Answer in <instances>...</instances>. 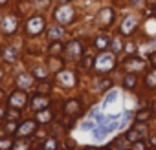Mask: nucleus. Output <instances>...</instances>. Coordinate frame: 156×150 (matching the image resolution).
I'll return each mask as SVG.
<instances>
[{"label": "nucleus", "instance_id": "obj_1", "mask_svg": "<svg viewBox=\"0 0 156 150\" xmlns=\"http://www.w3.org/2000/svg\"><path fill=\"white\" fill-rule=\"evenodd\" d=\"M116 66V57L114 53H101L98 59H94V68L99 73H107Z\"/></svg>", "mask_w": 156, "mask_h": 150}, {"label": "nucleus", "instance_id": "obj_2", "mask_svg": "<svg viewBox=\"0 0 156 150\" xmlns=\"http://www.w3.org/2000/svg\"><path fill=\"white\" fill-rule=\"evenodd\" d=\"M118 126V121H116V117H110V119H105L101 124H98L96 128H94V137L96 139H103L107 134H110L114 128Z\"/></svg>", "mask_w": 156, "mask_h": 150}, {"label": "nucleus", "instance_id": "obj_3", "mask_svg": "<svg viewBox=\"0 0 156 150\" xmlns=\"http://www.w3.org/2000/svg\"><path fill=\"white\" fill-rule=\"evenodd\" d=\"M53 17H55V20H57L59 24H70V22L73 20V8L68 6V4H62L61 8L55 9Z\"/></svg>", "mask_w": 156, "mask_h": 150}, {"label": "nucleus", "instance_id": "obj_4", "mask_svg": "<svg viewBox=\"0 0 156 150\" xmlns=\"http://www.w3.org/2000/svg\"><path fill=\"white\" fill-rule=\"evenodd\" d=\"M64 53H66V57H68L70 60H79V59L83 57V44L77 42V40H72V42L66 46Z\"/></svg>", "mask_w": 156, "mask_h": 150}, {"label": "nucleus", "instance_id": "obj_5", "mask_svg": "<svg viewBox=\"0 0 156 150\" xmlns=\"http://www.w3.org/2000/svg\"><path fill=\"white\" fill-rule=\"evenodd\" d=\"M28 103V97H26V92H20V90H15L11 95H9V106L15 108V110H20L24 108Z\"/></svg>", "mask_w": 156, "mask_h": 150}, {"label": "nucleus", "instance_id": "obj_6", "mask_svg": "<svg viewBox=\"0 0 156 150\" xmlns=\"http://www.w3.org/2000/svg\"><path fill=\"white\" fill-rule=\"evenodd\" d=\"M96 22H98V26H101V28H108V26L114 22V11H112L110 8H105V9H101V11L98 13V19H96Z\"/></svg>", "mask_w": 156, "mask_h": 150}, {"label": "nucleus", "instance_id": "obj_7", "mask_svg": "<svg viewBox=\"0 0 156 150\" xmlns=\"http://www.w3.org/2000/svg\"><path fill=\"white\" fill-rule=\"evenodd\" d=\"M26 29H28L30 35H37V33H41V31L44 29V19L39 17V15H37V17H31V19L28 20Z\"/></svg>", "mask_w": 156, "mask_h": 150}, {"label": "nucleus", "instance_id": "obj_8", "mask_svg": "<svg viewBox=\"0 0 156 150\" xmlns=\"http://www.w3.org/2000/svg\"><path fill=\"white\" fill-rule=\"evenodd\" d=\"M57 81L66 88H73L77 84V79H75V75L72 71H59L57 73Z\"/></svg>", "mask_w": 156, "mask_h": 150}, {"label": "nucleus", "instance_id": "obj_9", "mask_svg": "<svg viewBox=\"0 0 156 150\" xmlns=\"http://www.w3.org/2000/svg\"><path fill=\"white\" fill-rule=\"evenodd\" d=\"M136 26H138V19L134 15H127L123 19V22H121V33L123 35H130V33H134Z\"/></svg>", "mask_w": 156, "mask_h": 150}, {"label": "nucleus", "instance_id": "obj_10", "mask_svg": "<svg viewBox=\"0 0 156 150\" xmlns=\"http://www.w3.org/2000/svg\"><path fill=\"white\" fill-rule=\"evenodd\" d=\"M123 66H125L127 71L134 73V71H141V70H145V60H143V59H138V57H132V59L125 60Z\"/></svg>", "mask_w": 156, "mask_h": 150}, {"label": "nucleus", "instance_id": "obj_11", "mask_svg": "<svg viewBox=\"0 0 156 150\" xmlns=\"http://www.w3.org/2000/svg\"><path fill=\"white\" fill-rule=\"evenodd\" d=\"M17 26H19L17 17H13V15L4 17V20H2V31H4V33H8V35L15 33V31H17Z\"/></svg>", "mask_w": 156, "mask_h": 150}, {"label": "nucleus", "instance_id": "obj_12", "mask_svg": "<svg viewBox=\"0 0 156 150\" xmlns=\"http://www.w3.org/2000/svg\"><path fill=\"white\" fill-rule=\"evenodd\" d=\"M48 104H50V97H48V95H35V97L31 99V108L37 110V112L46 110Z\"/></svg>", "mask_w": 156, "mask_h": 150}, {"label": "nucleus", "instance_id": "obj_13", "mask_svg": "<svg viewBox=\"0 0 156 150\" xmlns=\"http://www.w3.org/2000/svg\"><path fill=\"white\" fill-rule=\"evenodd\" d=\"M35 128H37V123H35V121H24V123L17 128V134H19L20 137H26V135H31V134L35 132Z\"/></svg>", "mask_w": 156, "mask_h": 150}, {"label": "nucleus", "instance_id": "obj_14", "mask_svg": "<svg viewBox=\"0 0 156 150\" xmlns=\"http://www.w3.org/2000/svg\"><path fill=\"white\" fill-rule=\"evenodd\" d=\"M17 86H19L20 90H30V88L33 86V77H31V75H28V73L19 75V79H17Z\"/></svg>", "mask_w": 156, "mask_h": 150}, {"label": "nucleus", "instance_id": "obj_15", "mask_svg": "<svg viewBox=\"0 0 156 150\" xmlns=\"http://www.w3.org/2000/svg\"><path fill=\"white\" fill-rule=\"evenodd\" d=\"M2 55H4V60L6 62H15L17 57H19V49L15 46H6V49H4Z\"/></svg>", "mask_w": 156, "mask_h": 150}, {"label": "nucleus", "instance_id": "obj_16", "mask_svg": "<svg viewBox=\"0 0 156 150\" xmlns=\"http://www.w3.org/2000/svg\"><path fill=\"white\" fill-rule=\"evenodd\" d=\"M79 110H81L79 101H68L66 106H64V112L70 114V115H77V114H79Z\"/></svg>", "mask_w": 156, "mask_h": 150}, {"label": "nucleus", "instance_id": "obj_17", "mask_svg": "<svg viewBox=\"0 0 156 150\" xmlns=\"http://www.w3.org/2000/svg\"><path fill=\"white\" fill-rule=\"evenodd\" d=\"M48 37H50V40H59V39L64 37V31H62L61 26H51L50 31H48Z\"/></svg>", "mask_w": 156, "mask_h": 150}, {"label": "nucleus", "instance_id": "obj_18", "mask_svg": "<svg viewBox=\"0 0 156 150\" xmlns=\"http://www.w3.org/2000/svg\"><path fill=\"white\" fill-rule=\"evenodd\" d=\"M51 119V112L50 110H41L37 112V123H48Z\"/></svg>", "mask_w": 156, "mask_h": 150}, {"label": "nucleus", "instance_id": "obj_19", "mask_svg": "<svg viewBox=\"0 0 156 150\" xmlns=\"http://www.w3.org/2000/svg\"><path fill=\"white\" fill-rule=\"evenodd\" d=\"M143 135L136 130V128H132V130H129L127 132V135H125V139H129V141H132V143H136V141H140Z\"/></svg>", "mask_w": 156, "mask_h": 150}, {"label": "nucleus", "instance_id": "obj_20", "mask_svg": "<svg viewBox=\"0 0 156 150\" xmlns=\"http://www.w3.org/2000/svg\"><path fill=\"white\" fill-rule=\"evenodd\" d=\"M107 44H108V39L107 37H96V40H94V46L98 48V49H105L107 48Z\"/></svg>", "mask_w": 156, "mask_h": 150}, {"label": "nucleus", "instance_id": "obj_21", "mask_svg": "<svg viewBox=\"0 0 156 150\" xmlns=\"http://www.w3.org/2000/svg\"><path fill=\"white\" fill-rule=\"evenodd\" d=\"M123 86H125L127 90H132V88L136 86V77H134V75H127L125 81H123Z\"/></svg>", "mask_w": 156, "mask_h": 150}, {"label": "nucleus", "instance_id": "obj_22", "mask_svg": "<svg viewBox=\"0 0 156 150\" xmlns=\"http://www.w3.org/2000/svg\"><path fill=\"white\" fill-rule=\"evenodd\" d=\"M145 84H147L149 88H156V71H151V73L147 75Z\"/></svg>", "mask_w": 156, "mask_h": 150}, {"label": "nucleus", "instance_id": "obj_23", "mask_svg": "<svg viewBox=\"0 0 156 150\" xmlns=\"http://www.w3.org/2000/svg\"><path fill=\"white\" fill-rule=\"evenodd\" d=\"M33 73H35V77H37V79H41V81H44V79H46V75H48L46 68H42V66H37Z\"/></svg>", "mask_w": 156, "mask_h": 150}, {"label": "nucleus", "instance_id": "obj_24", "mask_svg": "<svg viewBox=\"0 0 156 150\" xmlns=\"http://www.w3.org/2000/svg\"><path fill=\"white\" fill-rule=\"evenodd\" d=\"M121 49H123L121 39H119V37H114V39H112V51H114V53H119Z\"/></svg>", "mask_w": 156, "mask_h": 150}, {"label": "nucleus", "instance_id": "obj_25", "mask_svg": "<svg viewBox=\"0 0 156 150\" xmlns=\"http://www.w3.org/2000/svg\"><path fill=\"white\" fill-rule=\"evenodd\" d=\"M44 150H57V141L55 139H48L44 143Z\"/></svg>", "mask_w": 156, "mask_h": 150}, {"label": "nucleus", "instance_id": "obj_26", "mask_svg": "<svg viewBox=\"0 0 156 150\" xmlns=\"http://www.w3.org/2000/svg\"><path fill=\"white\" fill-rule=\"evenodd\" d=\"M13 146V143L9 139H0V150H9Z\"/></svg>", "mask_w": 156, "mask_h": 150}, {"label": "nucleus", "instance_id": "obj_27", "mask_svg": "<svg viewBox=\"0 0 156 150\" xmlns=\"http://www.w3.org/2000/svg\"><path fill=\"white\" fill-rule=\"evenodd\" d=\"M33 2H35V6L41 8V9H46V8L50 6V0H33Z\"/></svg>", "mask_w": 156, "mask_h": 150}, {"label": "nucleus", "instance_id": "obj_28", "mask_svg": "<svg viewBox=\"0 0 156 150\" xmlns=\"http://www.w3.org/2000/svg\"><path fill=\"white\" fill-rule=\"evenodd\" d=\"M50 53H51V55H57V53H61V44H59V42H53V44L50 46Z\"/></svg>", "mask_w": 156, "mask_h": 150}, {"label": "nucleus", "instance_id": "obj_29", "mask_svg": "<svg viewBox=\"0 0 156 150\" xmlns=\"http://www.w3.org/2000/svg\"><path fill=\"white\" fill-rule=\"evenodd\" d=\"M116 97H118V92H116V90H112V94H108V95H107V99H105V106H108Z\"/></svg>", "mask_w": 156, "mask_h": 150}, {"label": "nucleus", "instance_id": "obj_30", "mask_svg": "<svg viewBox=\"0 0 156 150\" xmlns=\"http://www.w3.org/2000/svg\"><path fill=\"white\" fill-rule=\"evenodd\" d=\"M13 146H15V150H28V148H30V145H28L26 141H19V143H15Z\"/></svg>", "mask_w": 156, "mask_h": 150}, {"label": "nucleus", "instance_id": "obj_31", "mask_svg": "<svg viewBox=\"0 0 156 150\" xmlns=\"http://www.w3.org/2000/svg\"><path fill=\"white\" fill-rule=\"evenodd\" d=\"M50 68H51L53 71H59V70H61V62H59V59H51V62H50Z\"/></svg>", "mask_w": 156, "mask_h": 150}, {"label": "nucleus", "instance_id": "obj_32", "mask_svg": "<svg viewBox=\"0 0 156 150\" xmlns=\"http://www.w3.org/2000/svg\"><path fill=\"white\" fill-rule=\"evenodd\" d=\"M92 60H94V59H90V57H87V59H85V60L81 62V70H88V68L92 66Z\"/></svg>", "mask_w": 156, "mask_h": 150}, {"label": "nucleus", "instance_id": "obj_33", "mask_svg": "<svg viewBox=\"0 0 156 150\" xmlns=\"http://www.w3.org/2000/svg\"><path fill=\"white\" fill-rule=\"evenodd\" d=\"M147 117H149V110H143L138 114V121H147Z\"/></svg>", "mask_w": 156, "mask_h": 150}, {"label": "nucleus", "instance_id": "obj_34", "mask_svg": "<svg viewBox=\"0 0 156 150\" xmlns=\"http://www.w3.org/2000/svg\"><path fill=\"white\" fill-rule=\"evenodd\" d=\"M8 117H9L11 121H15V119H19V112H15V110H11V112H8Z\"/></svg>", "mask_w": 156, "mask_h": 150}, {"label": "nucleus", "instance_id": "obj_35", "mask_svg": "<svg viewBox=\"0 0 156 150\" xmlns=\"http://www.w3.org/2000/svg\"><path fill=\"white\" fill-rule=\"evenodd\" d=\"M134 150H145V145L140 143V141H136V143H134Z\"/></svg>", "mask_w": 156, "mask_h": 150}, {"label": "nucleus", "instance_id": "obj_36", "mask_svg": "<svg viewBox=\"0 0 156 150\" xmlns=\"http://www.w3.org/2000/svg\"><path fill=\"white\" fill-rule=\"evenodd\" d=\"M15 128H17V126H15V123H8V124H6V132H13Z\"/></svg>", "mask_w": 156, "mask_h": 150}, {"label": "nucleus", "instance_id": "obj_37", "mask_svg": "<svg viewBox=\"0 0 156 150\" xmlns=\"http://www.w3.org/2000/svg\"><path fill=\"white\" fill-rule=\"evenodd\" d=\"M4 115H6V108H4V106H0V119H2Z\"/></svg>", "mask_w": 156, "mask_h": 150}, {"label": "nucleus", "instance_id": "obj_38", "mask_svg": "<svg viewBox=\"0 0 156 150\" xmlns=\"http://www.w3.org/2000/svg\"><path fill=\"white\" fill-rule=\"evenodd\" d=\"M151 60H152V64L156 66V53H152V55H151Z\"/></svg>", "mask_w": 156, "mask_h": 150}, {"label": "nucleus", "instance_id": "obj_39", "mask_svg": "<svg viewBox=\"0 0 156 150\" xmlns=\"http://www.w3.org/2000/svg\"><path fill=\"white\" fill-rule=\"evenodd\" d=\"M151 143H152V145L156 146V135H152V139H151Z\"/></svg>", "mask_w": 156, "mask_h": 150}, {"label": "nucleus", "instance_id": "obj_40", "mask_svg": "<svg viewBox=\"0 0 156 150\" xmlns=\"http://www.w3.org/2000/svg\"><path fill=\"white\" fill-rule=\"evenodd\" d=\"M2 77H4V71H2V68H0V81H2Z\"/></svg>", "mask_w": 156, "mask_h": 150}, {"label": "nucleus", "instance_id": "obj_41", "mask_svg": "<svg viewBox=\"0 0 156 150\" xmlns=\"http://www.w3.org/2000/svg\"><path fill=\"white\" fill-rule=\"evenodd\" d=\"M8 2V0H0V6H2V4H6Z\"/></svg>", "mask_w": 156, "mask_h": 150}, {"label": "nucleus", "instance_id": "obj_42", "mask_svg": "<svg viewBox=\"0 0 156 150\" xmlns=\"http://www.w3.org/2000/svg\"><path fill=\"white\" fill-rule=\"evenodd\" d=\"M132 2H134V4H140V2H141V0H132Z\"/></svg>", "mask_w": 156, "mask_h": 150}, {"label": "nucleus", "instance_id": "obj_43", "mask_svg": "<svg viewBox=\"0 0 156 150\" xmlns=\"http://www.w3.org/2000/svg\"><path fill=\"white\" fill-rule=\"evenodd\" d=\"M57 2H62V4H64V2H68V0H57Z\"/></svg>", "mask_w": 156, "mask_h": 150}]
</instances>
